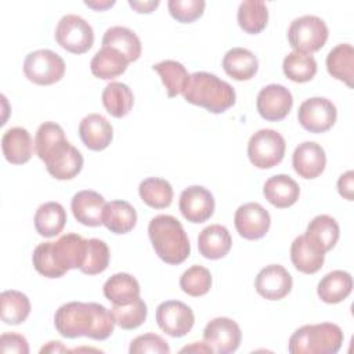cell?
<instances>
[{"label":"cell","mask_w":354,"mask_h":354,"mask_svg":"<svg viewBox=\"0 0 354 354\" xmlns=\"http://www.w3.org/2000/svg\"><path fill=\"white\" fill-rule=\"evenodd\" d=\"M54 325L57 332L66 339L86 336L105 340L113 333L116 324L111 310L100 303L69 301L55 311Z\"/></svg>","instance_id":"obj_1"},{"label":"cell","mask_w":354,"mask_h":354,"mask_svg":"<svg viewBox=\"0 0 354 354\" xmlns=\"http://www.w3.org/2000/svg\"><path fill=\"white\" fill-rule=\"evenodd\" d=\"M148 235L155 253L167 264H181L191 253L187 232L173 216H155L148 224Z\"/></svg>","instance_id":"obj_2"},{"label":"cell","mask_w":354,"mask_h":354,"mask_svg":"<svg viewBox=\"0 0 354 354\" xmlns=\"http://www.w3.org/2000/svg\"><path fill=\"white\" fill-rule=\"evenodd\" d=\"M183 95L187 102L202 106L212 113L225 112L236 100L234 87L209 72L189 75V82Z\"/></svg>","instance_id":"obj_3"},{"label":"cell","mask_w":354,"mask_h":354,"mask_svg":"<svg viewBox=\"0 0 354 354\" xmlns=\"http://www.w3.org/2000/svg\"><path fill=\"white\" fill-rule=\"evenodd\" d=\"M340 326L332 322L304 325L293 332L289 339L290 354H336L343 344Z\"/></svg>","instance_id":"obj_4"},{"label":"cell","mask_w":354,"mask_h":354,"mask_svg":"<svg viewBox=\"0 0 354 354\" xmlns=\"http://www.w3.org/2000/svg\"><path fill=\"white\" fill-rule=\"evenodd\" d=\"M329 36L324 19L315 15H303L293 19L288 28V40L296 53L313 54L321 50Z\"/></svg>","instance_id":"obj_5"},{"label":"cell","mask_w":354,"mask_h":354,"mask_svg":"<svg viewBox=\"0 0 354 354\" xmlns=\"http://www.w3.org/2000/svg\"><path fill=\"white\" fill-rule=\"evenodd\" d=\"M285 149V140L278 131L261 129L248 142V158L257 169H271L282 162Z\"/></svg>","instance_id":"obj_6"},{"label":"cell","mask_w":354,"mask_h":354,"mask_svg":"<svg viewBox=\"0 0 354 354\" xmlns=\"http://www.w3.org/2000/svg\"><path fill=\"white\" fill-rule=\"evenodd\" d=\"M24 73L28 80L39 86H50L59 82L65 75V62L57 53L40 48L26 55Z\"/></svg>","instance_id":"obj_7"},{"label":"cell","mask_w":354,"mask_h":354,"mask_svg":"<svg viewBox=\"0 0 354 354\" xmlns=\"http://www.w3.org/2000/svg\"><path fill=\"white\" fill-rule=\"evenodd\" d=\"M54 36L55 41L72 54H84L94 44L91 25L75 14H66L58 21Z\"/></svg>","instance_id":"obj_8"},{"label":"cell","mask_w":354,"mask_h":354,"mask_svg":"<svg viewBox=\"0 0 354 354\" xmlns=\"http://www.w3.org/2000/svg\"><path fill=\"white\" fill-rule=\"evenodd\" d=\"M337 111L335 104L325 97H311L303 101L297 111L301 127L310 133H325L336 122Z\"/></svg>","instance_id":"obj_9"},{"label":"cell","mask_w":354,"mask_h":354,"mask_svg":"<svg viewBox=\"0 0 354 354\" xmlns=\"http://www.w3.org/2000/svg\"><path fill=\"white\" fill-rule=\"evenodd\" d=\"M159 328L171 337L185 336L195 324V315L189 306L180 300H166L156 308Z\"/></svg>","instance_id":"obj_10"},{"label":"cell","mask_w":354,"mask_h":354,"mask_svg":"<svg viewBox=\"0 0 354 354\" xmlns=\"http://www.w3.org/2000/svg\"><path fill=\"white\" fill-rule=\"evenodd\" d=\"M242 332L239 325L227 317H217L207 322L203 329V340L217 354L236 351L241 344Z\"/></svg>","instance_id":"obj_11"},{"label":"cell","mask_w":354,"mask_h":354,"mask_svg":"<svg viewBox=\"0 0 354 354\" xmlns=\"http://www.w3.org/2000/svg\"><path fill=\"white\" fill-rule=\"evenodd\" d=\"M47 171L57 180H72L83 167V155L68 140L59 142L43 159Z\"/></svg>","instance_id":"obj_12"},{"label":"cell","mask_w":354,"mask_h":354,"mask_svg":"<svg viewBox=\"0 0 354 354\" xmlns=\"http://www.w3.org/2000/svg\"><path fill=\"white\" fill-rule=\"evenodd\" d=\"M293 106L292 93L282 84H268L263 87L256 100L260 116L268 122H279L288 116Z\"/></svg>","instance_id":"obj_13"},{"label":"cell","mask_w":354,"mask_h":354,"mask_svg":"<svg viewBox=\"0 0 354 354\" xmlns=\"http://www.w3.org/2000/svg\"><path fill=\"white\" fill-rule=\"evenodd\" d=\"M234 224L242 238L254 241L263 238L268 232L271 217L260 203L248 202L236 209Z\"/></svg>","instance_id":"obj_14"},{"label":"cell","mask_w":354,"mask_h":354,"mask_svg":"<svg viewBox=\"0 0 354 354\" xmlns=\"http://www.w3.org/2000/svg\"><path fill=\"white\" fill-rule=\"evenodd\" d=\"M178 207L185 220L194 224H199L213 216L214 198L212 192L205 187L191 185L181 192Z\"/></svg>","instance_id":"obj_15"},{"label":"cell","mask_w":354,"mask_h":354,"mask_svg":"<svg viewBox=\"0 0 354 354\" xmlns=\"http://www.w3.org/2000/svg\"><path fill=\"white\" fill-rule=\"evenodd\" d=\"M293 279L281 264H270L260 270L256 277V292L267 300H281L292 290Z\"/></svg>","instance_id":"obj_16"},{"label":"cell","mask_w":354,"mask_h":354,"mask_svg":"<svg viewBox=\"0 0 354 354\" xmlns=\"http://www.w3.org/2000/svg\"><path fill=\"white\" fill-rule=\"evenodd\" d=\"M292 165L300 177L306 180L317 178L326 166L325 151L314 141H304L295 148Z\"/></svg>","instance_id":"obj_17"},{"label":"cell","mask_w":354,"mask_h":354,"mask_svg":"<svg viewBox=\"0 0 354 354\" xmlns=\"http://www.w3.org/2000/svg\"><path fill=\"white\" fill-rule=\"evenodd\" d=\"M86 248H87V239L73 232L65 234L51 243L54 259L65 272L73 268L80 270V267L84 263Z\"/></svg>","instance_id":"obj_18"},{"label":"cell","mask_w":354,"mask_h":354,"mask_svg":"<svg viewBox=\"0 0 354 354\" xmlns=\"http://www.w3.org/2000/svg\"><path fill=\"white\" fill-rule=\"evenodd\" d=\"M105 199L101 194L93 189H83L73 195L71 201V209L73 217L83 225L98 227L102 224V213L105 207Z\"/></svg>","instance_id":"obj_19"},{"label":"cell","mask_w":354,"mask_h":354,"mask_svg":"<svg viewBox=\"0 0 354 354\" xmlns=\"http://www.w3.org/2000/svg\"><path fill=\"white\" fill-rule=\"evenodd\" d=\"M79 137L88 149L102 151L111 144L113 129L102 115L88 113L79 124Z\"/></svg>","instance_id":"obj_20"},{"label":"cell","mask_w":354,"mask_h":354,"mask_svg":"<svg viewBox=\"0 0 354 354\" xmlns=\"http://www.w3.org/2000/svg\"><path fill=\"white\" fill-rule=\"evenodd\" d=\"M1 151L11 165H24L33 155V141L24 127H11L1 137Z\"/></svg>","instance_id":"obj_21"},{"label":"cell","mask_w":354,"mask_h":354,"mask_svg":"<svg viewBox=\"0 0 354 354\" xmlns=\"http://www.w3.org/2000/svg\"><path fill=\"white\" fill-rule=\"evenodd\" d=\"M263 195L272 206L278 209H286L297 202L300 188L290 176L275 174L264 183Z\"/></svg>","instance_id":"obj_22"},{"label":"cell","mask_w":354,"mask_h":354,"mask_svg":"<svg viewBox=\"0 0 354 354\" xmlns=\"http://www.w3.org/2000/svg\"><path fill=\"white\" fill-rule=\"evenodd\" d=\"M232 246V238L228 230L221 224H212L205 227L198 236L199 253L209 260H218L224 257Z\"/></svg>","instance_id":"obj_23"},{"label":"cell","mask_w":354,"mask_h":354,"mask_svg":"<svg viewBox=\"0 0 354 354\" xmlns=\"http://www.w3.org/2000/svg\"><path fill=\"white\" fill-rule=\"evenodd\" d=\"M290 260L297 271L303 274H315L324 264L325 253L319 250L306 235H299L292 242Z\"/></svg>","instance_id":"obj_24"},{"label":"cell","mask_w":354,"mask_h":354,"mask_svg":"<svg viewBox=\"0 0 354 354\" xmlns=\"http://www.w3.org/2000/svg\"><path fill=\"white\" fill-rule=\"evenodd\" d=\"M223 69L235 80H249L257 73L259 61L250 50L234 47L225 53L223 58Z\"/></svg>","instance_id":"obj_25"},{"label":"cell","mask_w":354,"mask_h":354,"mask_svg":"<svg viewBox=\"0 0 354 354\" xmlns=\"http://www.w3.org/2000/svg\"><path fill=\"white\" fill-rule=\"evenodd\" d=\"M137 223L136 209L126 201H111L105 203L102 224L113 234H127Z\"/></svg>","instance_id":"obj_26"},{"label":"cell","mask_w":354,"mask_h":354,"mask_svg":"<svg viewBox=\"0 0 354 354\" xmlns=\"http://www.w3.org/2000/svg\"><path fill=\"white\" fill-rule=\"evenodd\" d=\"M353 290V278L347 271L335 270L318 282L317 293L324 303L336 304L343 301Z\"/></svg>","instance_id":"obj_27"},{"label":"cell","mask_w":354,"mask_h":354,"mask_svg":"<svg viewBox=\"0 0 354 354\" xmlns=\"http://www.w3.org/2000/svg\"><path fill=\"white\" fill-rule=\"evenodd\" d=\"M130 62L126 59L123 54L111 47H101L90 62L91 73L102 80H111L127 69Z\"/></svg>","instance_id":"obj_28"},{"label":"cell","mask_w":354,"mask_h":354,"mask_svg":"<svg viewBox=\"0 0 354 354\" xmlns=\"http://www.w3.org/2000/svg\"><path fill=\"white\" fill-rule=\"evenodd\" d=\"M319 250L324 253L329 252L339 241L340 230L337 221L328 216V214H319L315 216L307 225L306 234H304Z\"/></svg>","instance_id":"obj_29"},{"label":"cell","mask_w":354,"mask_h":354,"mask_svg":"<svg viewBox=\"0 0 354 354\" xmlns=\"http://www.w3.org/2000/svg\"><path fill=\"white\" fill-rule=\"evenodd\" d=\"M102 47L118 50L129 62L137 61L142 50L138 36L131 29L124 26L108 28L102 36Z\"/></svg>","instance_id":"obj_30"},{"label":"cell","mask_w":354,"mask_h":354,"mask_svg":"<svg viewBox=\"0 0 354 354\" xmlns=\"http://www.w3.org/2000/svg\"><path fill=\"white\" fill-rule=\"evenodd\" d=\"M33 221L39 235L53 238L64 230L66 223V212L58 202H46L37 207Z\"/></svg>","instance_id":"obj_31"},{"label":"cell","mask_w":354,"mask_h":354,"mask_svg":"<svg viewBox=\"0 0 354 354\" xmlns=\"http://www.w3.org/2000/svg\"><path fill=\"white\" fill-rule=\"evenodd\" d=\"M326 69L329 75L348 87H353L354 77V48L348 43H340L333 47L326 57Z\"/></svg>","instance_id":"obj_32"},{"label":"cell","mask_w":354,"mask_h":354,"mask_svg":"<svg viewBox=\"0 0 354 354\" xmlns=\"http://www.w3.org/2000/svg\"><path fill=\"white\" fill-rule=\"evenodd\" d=\"M102 292L112 304H127L140 297V283L133 275L118 272L105 281Z\"/></svg>","instance_id":"obj_33"},{"label":"cell","mask_w":354,"mask_h":354,"mask_svg":"<svg viewBox=\"0 0 354 354\" xmlns=\"http://www.w3.org/2000/svg\"><path fill=\"white\" fill-rule=\"evenodd\" d=\"M102 105L113 118L126 116L134 104V95L130 87L120 82H111L105 86L102 95Z\"/></svg>","instance_id":"obj_34"},{"label":"cell","mask_w":354,"mask_h":354,"mask_svg":"<svg viewBox=\"0 0 354 354\" xmlns=\"http://www.w3.org/2000/svg\"><path fill=\"white\" fill-rule=\"evenodd\" d=\"M30 314V301L19 290H4L0 295V317L7 325H19Z\"/></svg>","instance_id":"obj_35"},{"label":"cell","mask_w":354,"mask_h":354,"mask_svg":"<svg viewBox=\"0 0 354 354\" xmlns=\"http://www.w3.org/2000/svg\"><path fill=\"white\" fill-rule=\"evenodd\" d=\"M152 69L160 76L166 93L170 98L184 93L189 82V73L181 62H177L174 59H165L155 64Z\"/></svg>","instance_id":"obj_36"},{"label":"cell","mask_w":354,"mask_h":354,"mask_svg":"<svg viewBox=\"0 0 354 354\" xmlns=\"http://www.w3.org/2000/svg\"><path fill=\"white\" fill-rule=\"evenodd\" d=\"M238 25L250 35L260 33L268 22V8L264 1L245 0L238 7Z\"/></svg>","instance_id":"obj_37"},{"label":"cell","mask_w":354,"mask_h":354,"mask_svg":"<svg viewBox=\"0 0 354 354\" xmlns=\"http://www.w3.org/2000/svg\"><path fill=\"white\" fill-rule=\"evenodd\" d=\"M141 201L153 209H165L171 205L173 188L171 184L159 177H148L138 185Z\"/></svg>","instance_id":"obj_38"},{"label":"cell","mask_w":354,"mask_h":354,"mask_svg":"<svg viewBox=\"0 0 354 354\" xmlns=\"http://www.w3.org/2000/svg\"><path fill=\"white\" fill-rule=\"evenodd\" d=\"M283 73L288 79L296 83L310 82L317 73V61L311 54L292 51L282 62Z\"/></svg>","instance_id":"obj_39"},{"label":"cell","mask_w":354,"mask_h":354,"mask_svg":"<svg viewBox=\"0 0 354 354\" xmlns=\"http://www.w3.org/2000/svg\"><path fill=\"white\" fill-rule=\"evenodd\" d=\"M111 313L118 326L126 330H131L144 324L148 310L145 301L137 297L127 304H113Z\"/></svg>","instance_id":"obj_40"},{"label":"cell","mask_w":354,"mask_h":354,"mask_svg":"<svg viewBox=\"0 0 354 354\" xmlns=\"http://www.w3.org/2000/svg\"><path fill=\"white\" fill-rule=\"evenodd\" d=\"M109 257L111 254L108 245L98 238H90L87 239L86 257L83 266L80 267V271L87 275L101 274L108 268Z\"/></svg>","instance_id":"obj_41"},{"label":"cell","mask_w":354,"mask_h":354,"mask_svg":"<svg viewBox=\"0 0 354 354\" xmlns=\"http://www.w3.org/2000/svg\"><path fill=\"white\" fill-rule=\"evenodd\" d=\"M180 288L184 293L192 297L203 296L212 288V274L203 266H192L183 272Z\"/></svg>","instance_id":"obj_42"},{"label":"cell","mask_w":354,"mask_h":354,"mask_svg":"<svg viewBox=\"0 0 354 354\" xmlns=\"http://www.w3.org/2000/svg\"><path fill=\"white\" fill-rule=\"evenodd\" d=\"M65 133L55 122H44L39 126L35 136V151L40 160H43L50 151H53L59 142L65 141Z\"/></svg>","instance_id":"obj_43"},{"label":"cell","mask_w":354,"mask_h":354,"mask_svg":"<svg viewBox=\"0 0 354 354\" xmlns=\"http://www.w3.org/2000/svg\"><path fill=\"white\" fill-rule=\"evenodd\" d=\"M51 243L53 242H43L37 245L32 254V263L40 275L46 278H59L66 272L57 264L51 250Z\"/></svg>","instance_id":"obj_44"},{"label":"cell","mask_w":354,"mask_h":354,"mask_svg":"<svg viewBox=\"0 0 354 354\" xmlns=\"http://www.w3.org/2000/svg\"><path fill=\"white\" fill-rule=\"evenodd\" d=\"M206 3L203 0H169L167 8L170 15L181 22L189 24L202 17Z\"/></svg>","instance_id":"obj_45"},{"label":"cell","mask_w":354,"mask_h":354,"mask_svg":"<svg viewBox=\"0 0 354 354\" xmlns=\"http://www.w3.org/2000/svg\"><path fill=\"white\" fill-rule=\"evenodd\" d=\"M130 354H142V353H155V354H169L170 347L165 339L156 333L140 335L131 340L129 347Z\"/></svg>","instance_id":"obj_46"},{"label":"cell","mask_w":354,"mask_h":354,"mask_svg":"<svg viewBox=\"0 0 354 354\" xmlns=\"http://www.w3.org/2000/svg\"><path fill=\"white\" fill-rule=\"evenodd\" d=\"M0 350L4 354H28L29 344L28 340L19 333H3L0 336Z\"/></svg>","instance_id":"obj_47"},{"label":"cell","mask_w":354,"mask_h":354,"mask_svg":"<svg viewBox=\"0 0 354 354\" xmlns=\"http://www.w3.org/2000/svg\"><path fill=\"white\" fill-rule=\"evenodd\" d=\"M337 191L344 199L347 201L354 199V171L353 170H348L339 177Z\"/></svg>","instance_id":"obj_48"},{"label":"cell","mask_w":354,"mask_h":354,"mask_svg":"<svg viewBox=\"0 0 354 354\" xmlns=\"http://www.w3.org/2000/svg\"><path fill=\"white\" fill-rule=\"evenodd\" d=\"M129 6L131 8H134L140 14H144V12L149 14V12H152L159 6V0H149V1H133V0H129Z\"/></svg>","instance_id":"obj_49"},{"label":"cell","mask_w":354,"mask_h":354,"mask_svg":"<svg viewBox=\"0 0 354 354\" xmlns=\"http://www.w3.org/2000/svg\"><path fill=\"white\" fill-rule=\"evenodd\" d=\"M180 351L181 353H213L212 348L202 342H194L191 346H185Z\"/></svg>","instance_id":"obj_50"},{"label":"cell","mask_w":354,"mask_h":354,"mask_svg":"<svg viewBox=\"0 0 354 354\" xmlns=\"http://www.w3.org/2000/svg\"><path fill=\"white\" fill-rule=\"evenodd\" d=\"M69 351L65 346H62L61 342H48L47 346H43L40 353H64Z\"/></svg>","instance_id":"obj_51"},{"label":"cell","mask_w":354,"mask_h":354,"mask_svg":"<svg viewBox=\"0 0 354 354\" xmlns=\"http://www.w3.org/2000/svg\"><path fill=\"white\" fill-rule=\"evenodd\" d=\"M84 4L87 7H91V8L97 10V11H102V10H106V8L112 7L115 4V1L113 0H105V1H87L86 0Z\"/></svg>","instance_id":"obj_52"}]
</instances>
